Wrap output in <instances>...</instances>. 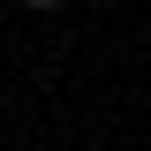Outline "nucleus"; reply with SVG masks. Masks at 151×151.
<instances>
[{"label": "nucleus", "mask_w": 151, "mask_h": 151, "mask_svg": "<svg viewBox=\"0 0 151 151\" xmlns=\"http://www.w3.org/2000/svg\"><path fill=\"white\" fill-rule=\"evenodd\" d=\"M23 8H60V0H23Z\"/></svg>", "instance_id": "1"}]
</instances>
